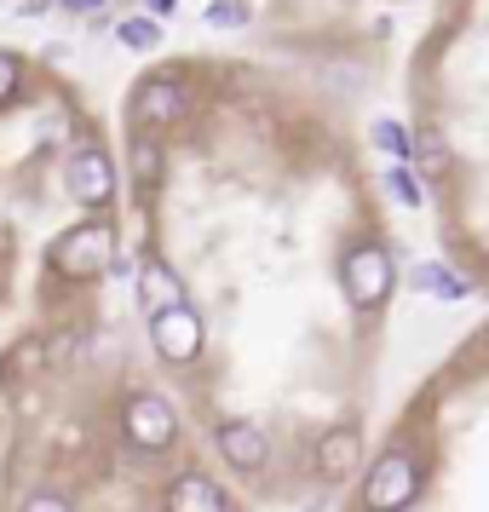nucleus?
<instances>
[{
    "label": "nucleus",
    "instance_id": "1",
    "mask_svg": "<svg viewBox=\"0 0 489 512\" xmlns=\"http://www.w3.org/2000/svg\"><path fill=\"white\" fill-rule=\"evenodd\" d=\"M47 265L58 271V277H70V282L104 277V271L116 265V231H110L104 219H87V225H75V231H64L58 242H52Z\"/></svg>",
    "mask_w": 489,
    "mask_h": 512
},
{
    "label": "nucleus",
    "instance_id": "2",
    "mask_svg": "<svg viewBox=\"0 0 489 512\" xmlns=\"http://www.w3.org/2000/svg\"><path fill=\"white\" fill-rule=\"evenodd\" d=\"M340 282H346V300L357 311H380V305L392 300V254L380 248V242H351L346 259H340Z\"/></svg>",
    "mask_w": 489,
    "mask_h": 512
},
{
    "label": "nucleus",
    "instance_id": "3",
    "mask_svg": "<svg viewBox=\"0 0 489 512\" xmlns=\"http://www.w3.org/2000/svg\"><path fill=\"white\" fill-rule=\"evenodd\" d=\"M121 438L133 443L139 455H162L179 443V409L162 392H133L121 409Z\"/></svg>",
    "mask_w": 489,
    "mask_h": 512
},
{
    "label": "nucleus",
    "instance_id": "4",
    "mask_svg": "<svg viewBox=\"0 0 489 512\" xmlns=\"http://www.w3.org/2000/svg\"><path fill=\"white\" fill-rule=\"evenodd\" d=\"M420 495V461L409 449H386L363 478V507L369 512H403Z\"/></svg>",
    "mask_w": 489,
    "mask_h": 512
},
{
    "label": "nucleus",
    "instance_id": "5",
    "mask_svg": "<svg viewBox=\"0 0 489 512\" xmlns=\"http://www.w3.org/2000/svg\"><path fill=\"white\" fill-rule=\"evenodd\" d=\"M64 185H70V196L87 213L110 208V202H116V162H110L98 144H81L70 156V167H64Z\"/></svg>",
    "mask_w": 489,
    "mask_h": 512
},
{
    "label": "nucleus",
    "instance_id": "6",
    "mask_svg": "<svg viewBox=\"0 0 489 512\" xmlns=\"http://www.w3.org/2000/svg\"><path fill=\"white\" fill-rule=\"evenodd\" d=\"M150 346H156V357L162 363H196L202 357V317L190 311V305H173V311H162V317H150Z\"/></svg>",
    "mask_w": 489,
    "mask_h": 512
},
{
    "label": "nucleus",
    "instance_id": "7",
    "mask_svg": "<svg viewBox=\"0 0 489 512\" xmlns=\"http://www.w3.org/2000/svg\"><path fill=\"white\" fill-rule=\"evenodd\" d=\"M190 116V93L179 75H144L139 93H133V121L139 127H173Z\"/></svg>",
    "mask_w": 489,
    "mask_h": 512
},
{
    "label": "nucleus",
    "instance_id": "8",
    "mask_svg": "<svg viewBox=\"0 0 489 512\" xmlns=\"http://www.w3.org/2000/svg\"><path fill=\"white\" fill-rule=\"evenodd\" d=\"M219 455L231 461V472L259 478V472L271 466V438L259 432L254 420H225V426H219Z\"/></svg>",
    "mask_w": 489,
    "mask_h": 512
},
{
    "label": "nucleus",
    "instance_id": "9",
    "mask_svg": "<svg viewBox=\"0 0 489 512\" xmlns=\"http://www.w3.org/2000/svg\"><path fill=\"white\" fill-rule=\"evenodd\" d=\"M167 512H231V495L208 472H179L167 484Z\"/></svg>",
    "mask_w": 489,
    "mask_h": 512
},
{
    "label": "nucleus",
    "instance_id": "10",
    "mask_svg": "<svg viewBox=\"0 0 489 512\" xmlns=\"http://www.w3.org/2000/svg\"><path fill=\"white\" fill-rule=\"evenodd\" d=\"M139 294H144V311H150V317H162V311H173V305H185V282H179V271H173V265H162V259H144Z\"/></svg>",
    "mask_w": 489,
    "mask_h": 512
},
{
    "label": "nucleus",
    "instance_id": "11",
    "mask_svg": "<svg viewBox=\"0 0 489 512\" xmlns=\"http://www.w3.org/2000/svg\"><path fill=\"white\" fill-rule=\"evenodd\" d=\"M317 472H323L328 484L351 478V472H357V432H346V426L323 432V438H317Z\"/></svg>",
    "mask_w": 489,
    "mask_h": 512
},
{
    "label": "nucleus",
    "instance_id": "12",
    "mask_svg": "<svg viewBox=\"0 0 489 512\" xmlns=\"http://www.w3.org/2000/svg\"><path fill=\"white\" fill-rule=\"evenodd\" d=\"M127 167H133V185L150 196V190L162 185V173H167L162 139H156V133H139V139H133V150H127Z\"/></svg>",
    "mask_w": 489,
    "mask_h": 512
},
{
    "label": "nucleus",
    "instance_id": "13",
    "mask_svg": "<svg viewBox=\"0 0 489 512\" xmlns=\"http://www.w3.org/2000/svg\"><path fill=\"white\" fill-rule=\"evenodd\" d=\"M415 288H420V294H432V300H466V282L455 277L449 265H420Z\"/></svg>",
    "mask_w": 489,
    "mask_h": 512
},
{
    "label": "nucleus",
    "instance_id": "14",
    "mask_svg": "<svg viewBox=\"0 0 489 512\" xmlns=\"http://www.w3.org/2000/svg\"><path fill=\"white\" fill-rule=\"evenodd\" d=\"M374 144H380V150L392 156V167H403L409 156H415V139H409V133H403L397 121H374Z\"/></svg>",
    "mask_w": 489,
    "mask_h": 512
},
{
    "label": "nucleus",
    "instance_id": "15",
    "mask_svg": "<svg viewBox=\"0 0 489 512\" xmlns=\"http://www.w3.org/2000/svg\"><path fill=\"white\" fill-rule=\"evenodd\" d=\"M415 162L426 167V173H449V144H443L438 133H420L415 139Z\"/></svg>",
    "mask_w": 489,
    "mask_h": 512
},
{
    "label": "nucleus",
    "instance_id": "16",
    "mask_svg": "<svg viewBox=\"0 0 489 512\" xmlns=\"http://www.w3.org/2000/svg\"><path fill=\"white\" fill-rule=\"evenodd\" d=\"M18 369H41V346H12L6 351V363H0V386L12 392V380H18Z\"/></svg>",
    "mask_w": 489,
    "mask_h": 512
},
{
    "label": "nucleus",
    "instance_id": "17",
    "mask_svg": "<svg viewBox=\"0 0 489 512\" xmlns=\"http://www.w3.org/2000/svg\"><path fill=\"white\" fill-rule=\"evenodd\" d=\"M116 41L121 47H156V41H162V24H156V18H139V24H121L116 29Z\"/></svg>",
    "mask_w": 489,
    "mask_h": 512
},
{
    "label": "nucleus",
    "instance_id": "18",
    "mask_svg": "<svg viewBox=\"0 0 489 512\" xmlns=\"http://www.w3.org/2000/svg\"><path fill=\"white\" fill-rule=\"evenodd\" d=\"M208 24L213 29H242V24H248V6H242V0H213V6H208Z\"/></svg>",
    "mask_w": 489,
    "mask_h": 512
},
{
    "label": "nucleus",
    "instance_id": "19",
    "mask_svg": "<svg viewBox=\"0 0 489 512\" xmlns=\"http://www.w3.org/2000/svg\"><path fill=\"white\" fill-rule=\"evenodd\" d=\"M18 87H24V64H18L12 52H0V110L18 98Z\"/></svg>",
    "mask_w": 489,
    "mask_h": 512
},
{
    "label": "nucleus",
    "instance_id": "20",
    "mask_svg": "<svg viewBox=\"0 0 489 512\" xmlns=\"http://www.w3.org/2000/svg\"><path fill=\"white\" fill-rule=\"evenodd\" d=\"M18 512H75V507L64 501V495H52V489H35V495H29Z\"/></svg>",
    "mask_w": 489,
    "mask_h": 512
},
{
    "label": "nucleus",
    "instance_id": "21",
    "mask_svg": "<svg viewBox=\"0 0 489 512\" xmlns=\"http://www.w3.org/2000/svg\"><path fill=\"white\" fill-rule=\"evenodd\" d=\"M392 190H397V202H403V208H420V185L409 179V167H392Z\"/></svg>",
    "mask_w": 489,
    "mask_h": 512
},
{
    "label": "nucleus",
    "instance_id": "22",
    "mask_svg": "<svg viewBox=\"0 0 489 512\" xmlns=\"http://www.w3.org/2000/svg\"><path fill=\"white\" fill-rule=\"evenodd\" d=\"M64 6H70V12H98L104 0H64Z\"/></svg>",
    "mask_w": 489,
    "mask_h": 512
},
{
    "label": "nucleus",
    "instance_id": "23",
    "mask_svg": "<svg viewBox=\"0 0 489 512\" xmlns=\"http://www.w3.org/2000/svg\"><path fill=\"white\" fill-rule=\"evenodd\" d=\"M150 12H156V24H162V12H173V0H150Z\"/></svg>",
    "mask_w": 489,
    "mask_h": 512
},
{
    "label": "nucleus",
    "instance_id": "24",
    "mask_svg": "<svg viewBox=\"0 0 489 512\" xmlns=\"http://www.w3.org/2000/svg\"><path fill=\"white\" fill-rule=\"evenodd\" d=\"M478 340H484V346H489V323H484V334H478Z\"/></svg>",
    "mask_w": 489,
    "mask_h": 512
}]
</instances>
